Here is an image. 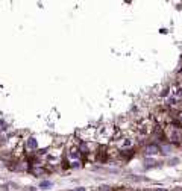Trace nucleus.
Masks as SVG:
<instances>
[{"label":"nucleus","mask_w":182,"mask_h":191,"mask_svg":"<svg viewBox=\"0 0 182 191\" xmlns=\"http://www.w3.org/2000/svg\"><path fill=\"white\" fill-rule=\"evenodd\" d=\"M159 152V147L158 146H147V147H146V155H156Z\"/></svg>","instance_id":"f257e3e1"},{"label":"nucleus","mask_w":182,"mask_h":191,"mask_svg":"<svg viewBox=\"0 0 182 191\" xmlns=\"http://www.w3.org/2000/svg\"><path fill=\"white\" fill-rule=\"evenodd\" d=\"M28 147L32 149V150H35V149L38 147V141L35 140V138H29V140H28Z\"/></svg>","instance_id":"f03ea898"},{"label":"nucleus","mask_w":182,"mask_h":191,"mask_svg":"<svg viewBox=\"0 0 182 191\" xmlns=\"http://www.w3.org/2000/svg\"><path fill=\"white\" fill-rule=\"evenodd\" d=\"M68 155H70V158H72V159H79V150H78V149H74V147L70 149Z\"/></svg>","instance_id":"7ed1b4c3"},{"label":"nucleus","mask_w":182,"mask_h":191,"mask_svg":"<svg viewBox=\"0 0 182 191\" xmlns=\"http://www.w3.org/2000/svg\"><path fill=\"white\" fill-rule=\"evenodd\" d=\"M132 143H134V141H132L131 138H126V140L122 143V147H129V146H132Z\"/></svg>","instance_id":"20e7f679"},{"label":"nucleus","mask_w":182,"mask_h":191,"mask_svg":"<svg viewBox=\"0 0 182 191\" xmlns=\"http://www.w3.org/2000/svg\"><path fill=\"white\" fill-rule=\"evenodd\" d=\"M173 96H175V97H181L182 96V90H181V88L175 90V91H173Z\"/></svg>","instance_id":"39448f33"},{"label":"nucleus","mask_w":182,"mask_h":191,"mask_svg":"<svg viewBox=\"0 0 182 191\" xmlns=\"http://www.w3.org/2000/svg\"><path fill=\"white\" fill-rule=\"evenodd\" d=\"M171 152V146H164L162 147V153H170Z\"/></svg>","instance_id":"423d86ee"},{"label":"nucleus","mask_w":182,"mask_h":191,"mask_svg":"<svg viewBox=\"0 0 182 191\" xmlns=\"http://www.w3.org/2000/svg\"><path fill=\"white\" fill-rule=\"evenodd\" d=\"M39 186H52V182H49V180H44L39 184Z\"/></svg>","instance_id":"0eeeda50"},{"label":"nucleus","mask_w":182,"mask_h":191,"mask_svg":"<svg viewBox=\"0 0 182 191\" xmlns=\"http://www.w3.org/2000/svg\"><path fill=\"white\" fill-rule=\"evenodd\" d=\"M99 191H111V190H109V186H100Z\"/></svg>","instance_id":"6e6552de"},{"label":"nucleus","mask_w":182,"mask_h":191,"mask_svg":"<svg viewBox=\"0 0 182 191\" xmlns=\"http://www.w3.org/2000/svg\"><path fill=\"white\" fill-rule=\"evenodd\" d=\"M179 120H181V121H182V114H181V115H179Z\"/></svg>","instance_id":"1a4fd4ad"}]
</instances>
